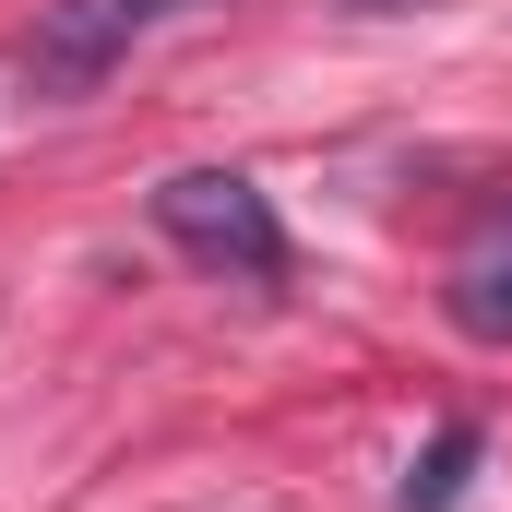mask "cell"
I'll list each match as a JSON object with an SVG mask.
<instances>
[{
  "instance_id": "6da1fadb",
  "label": "cell",
  "mask_w": 512,
  "mask_h": 512,
  "mask_svg": "<svg viewBox=\"0 0 512 512\" xmlns=\"http://www.w3.org/2000/svg\"><path fill=\"white\" fill-rule=\"evenodd\" d=\"M155 227L203 262V274L286 286V227H274L262 179H239V167H179V179H155Z\"/></svg>"
},
{
  "instance_id": "7a4b0ae2",
  "label": "cell",
  "mask_w": 512,
  "mask_h": 512,
  "mask_svg": "<svg viewBox=\"0 0 512 512\" xmlns=\"http://www.w3.org/2000/svg\"><path fill=\"white\" fill-rule=\"evenodd\" d=\"M143 24H155V0H48L24 24V84L36 96H96Z\"/></svg>"
},
{
  "instance_id": "3957f363",
  "label": "cell",
  "mask_w": 512,
  "mask_h": 512,
  "mask_svg": "<svg viewBox=\"0 0 512 512\" xmlns=\"http://www.w3.org/2000/svg\"><path fill=\"white\" fill-rule=\"evenodd\" d=\"M441 310H453V334H477V346H512V203L453 251L441 274Z\"/></svg>"
},
{
  "instance_id": "277c9868",
  "label": "cell",
  "mask_w": 512,
  "mask_h": 512,
  "mask_svg": "<svg viewBox=\"0 0 512 512\" xmlns=\"http://www.w3.org/2000/svg\"><path fill=\"white\" fill-rule=\"evenodd\" d=\"M465 477H477V429H465V417H441V429H429V453L393 477V501H405V512H453V501H465Z\"/></svg>"
},
{
  "instance_id": "5b68a950",
  "label": "cell",
  "mask_w": 512,
  "mask_h": 512,
  "mask_svg": "<svg viewBox=\"0 0 512 512\" xmlns=\"http://www.w3.org/2000/svg\"><path fill=\"white\" fill-rule=\"evenodd\" d=\"M155 12H191V0H155Z\"/></svg>"
},
{
  "instance_id": "8992f818",
  "label": "cell",
  "mask_w": 512,
  "mask_h": 512,
  "mask_svg": "<svg viewBox=\"0 0 512 512\" xmlns=\"http://www.w3.org/2000/svg\"><path fill=\"white\" fill-rule=\"evenodd\" d=\"M370 12H393V0H370Z\"/></svg>"
}]
</instances>
